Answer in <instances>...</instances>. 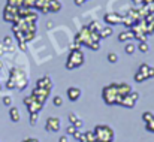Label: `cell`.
<instances>
[{"mask_svg": "<svg viewBox=\"0 0 154 142\" xmlns=\"http://www.w3.org/2000/svg\"><path fill=\"white\" fill-rule=\"evenodd\" d=\"M136 49H139L141 52H148V51H150V47H148L147 42H139V44L136 45Z\"/></svg>", "mask_w": 154, "mask_h": 142, "instance_id": "cell-19", "label": "cell"}, {"mask_svg": "<svg viewBox=\"0 0 154 142\" xmlns=\"http://www.w3.org/2000/svg\"><path fill=\"white\" fill-rule=\"evenodd\" d=\"M23 142H39L36 138H29V139H26V141H23Z\"/></svg>", "mask_w": 154, "mask_h": 142, "instance_id": "cell-36", "label": "cell"}, {"mask_svg": "<svg viewBox=\"0 0 154 142\" xmlns=\"http://www.w3.org/2000/svg\"><path fill=\"white\" fill-rule=\"evenodd\" d=\"M102 96H103V100L108 103V105H120V100H121V97L118 94V91H117V85L115 84H111V85H108V87H105L102 91Z\"/></svg>", "mask_w": 154, "mask_h": 142, "instance_id": "cell-3", "label": "cell"}, {"mask_svg": "<svg viewBox=\"0 0 154 142\" xmlns=\"http://www.w3.org/2000/svg\"><path fill=\"white\" fill-rule=\"evenodd\" d=\"M135 81H136V82H144V81H147V76H145L142 72L138 70V72L135 73Z\"/></svg>", "mask_w": 154, "mask_h": 142, "instance_id": "cell-20", "label": "cell"}, {"mask_svg": "<svg viewBox=\"0 0 154 142\" xmlns=\"http://www.w3.org/2000/svg\"><path fill=\"white\" fill-rule=\"evenodd\" d=\"M18 47L21 51H27V42L26 41H18Z\"/></svg>", "mask_w": 154, "mask_h": 142, "instance_id": "cell-32", "label": "cell"}, {"mask_svg": "<svg viewBox=\"0 0 154 142\" xmlns=\"http://www.w3.org/2000/svg\"><path fill=\"white\" fill-rule=\"evenodd\" d=\"M61 11V3L58 0H51L50 2V12H60Z\"/></svg>", "mask_w": 154, "mask_h": 142, "instance_id": "cell-16", "label": "cell"}, {"mask_svg": "<svg viewBox=\"0 0 154 142\" xmlns=\"http://www.w3.org/2000/svg\"><path fill=\"white\" fill-rule=\"evenodd\" d=\"M82 64H84V52H82V49H79L75 45L72 48V51L69 54V58L66 61V69L72 70V69H76V67H79Z\"/></svg>", "mask_w": 154, "mask_h": 142, "instance_id": "cell-1", "label": "cell"}, {"mask_svg": "<svg viewBox=\"0 0 154 142\" xmlns=\"http://www.w3.org/2000/svg\"><path fill=\"white\" fill-rule=\"evenodd\" d=\"M60 126H61V123H60V118H57V117H48L45 121V129L48 132H58Z\"/></svg>", "mask_w": 154, "mask_h": 142, "instance_id": "cell-8", "label": "cell"}, {"mask_svg": "<svg viewBox=\"0 0 154 142\" xmlns=\"http://www.w3.org/2000/svg\"><path fill=\"white\" fill-rule=\"evenodd\" d=\"M48 94H50V90H45V88H41V87H36L32 93V96L41 103H44L48 99Z\"/></svg>", "mask_w": 154, "mask_h": 142, "instance_id": "cell-9", "label": "cell"}, {"mask_svg": "<svg viewBox=\"0 0 154 142\" xmlns=\"http://www.w3.org/2000/svg\"><path fill=\"white\" fill-rule=\"evenodd\" d=\"M76 130H78V129H76V127H75L73 124H69V126H67V129H66V132H67V136H69V135L72 136V135H73V133H75Z\"/></svg>", "mask_w": 154, "mask_h": 142, "instance_id": "cell-27", "label": "cell"}, {"mask_svg": "<svg viewBox=\"0 0 154 142\" xmlns=\"http://www.w3.org/2000/svg\"><path fill=\"white\" fill-rule=\"evenodd\" d=\"M23 3H24V0H8V5L15 6V8H21Z\"/></svg>", "mask_w": 154, "mask_h": 142, "instance_id": "cell-25", "label": "cell"}, {"mask_svg": "<svg viewBox=\"0 0 154 142\" xmlns=\"http://www.w3.org/2000/svg\"><path fill=\"white\" fill-rule=\"evenodd\" d=\"M73 126H75V127H76V129L79 130V129H82V126H84V121H82L81 118H78V120H76V121L73 123Z\"/></svg>", "mask_w": 154, "mask_h": 142, "instance_id": "cell-31", "label": "cell"}, {"mask_svg": "<svg viewBox=\"0 0 154 142\" xmlns=\"http://www.w3.org/2000/svg\"><path fill=\"white\" fill-rule=\"evenodd\" d=\"M84 2H87V0H75V3H76L78 6H79V5H82Z\"/></svg>", "mask_w": 154, "mask_h": 142, "instance_id": "cell-37", "label": "cell"}, {"mask_svg": "<svg viewBox=\"0 0 154 142\" xmlns=\"http://www.w3.org/2000/svg\"><path fill=\"white\" fill-rule=\"evenodd\" d=\"M58 142H69V136H67V135H63V136H60Z\"/></svg>", "mask_w": 154, "mask_h": 142, "instance_id": "cell-35", "label": "cell"}, {"mask_svg": "<svg viewBox=\"0 0 154 142\" xmlns=\"http://www.w3.org/2000/svg\"><path fill=\"white\" fill-rule=\"evenodd\" d=\"M145 129H147L148 132H151V133H154V118L151 120V121L145 123Z\"/></svg>", "mask_w": 154, "mask_h": 142, "instance_id": "cell-28", "label": "cell"}, {"mask_svg": "<svg viewBox=\"0 0 154 142\" xmlns=\"http://www.w3.org/2000/svg\"><path fill=\"white\" fill-rule=\"evenodd\" d=\"M153 118H154V114L153 112H150V111H147V112H144V114H142V120H144L145 123L151 121Z\"/></svg>", "mask_w": 154, "mask_h": 142, "instance_id": "cell-23", "label": "cell"}, {"mask_svg": "<svg viewBox=\"0 0 154 142\" xmlns=\"http://www.w3.org/2000/svg\"><path fill=\"white\" fill-rule=\"evenodd\" d=\"M133 39V33H132V30L129 29V30H126V32H121L120 35H118V41L120 42H130Z\"/></svg>", "mask_w": 154, "mask_h": 142, "instance_id": "cell-13", "label": "cell"}, {"mask_svg": "<svg viewBox=\"0 0 154 142\" xmlns=\"http://www.w3.org/2000/svg\"><path fill=\"white\" fill-rule=\"evenodd\" d=\"M47 27H48V29H52V27H54V24H52V21H50V23L47 24Z\"/></svg>", "mask_w": 154, "mask_h": 142, "instance_id": "cell-38", "label": "cell"}, {"mask_svg": "<svg viewBox=\"0 0 154 142\" xmlns=\"http://www.w3.org/2000/svg\"><path fill=\"white\" fill-rule=\"evenodd\" d=\"M38 117H39V112H33V114H30V126H36V123H38Z\"/></svg>", "mask_w": 154, "mask_h": 142, "instance_id": "cell-24", "label": "cell"}, {"mask_svg": "<svg viewBox=\"0 0 154 142\" xmlns=\"http://www.w3.org/2000/svg\"><path fill=\"white\" fill-rule=\"evenodd\" d=\"M52 103H54V106H57V108L63 106V97H61V96H54Z\"/></svg>", "mask_w": 154, "mask_h": 142, "instance_id": "cell-22", "label": "cell"}, {"mask_svg": "<svg viewBox=\"0 0 154 142\" xmlns=\"http://www.w3.org/2000/svg\"><path fill=\"white\" fill-rule=\"evenodd\" d=\"M12 42H14V41H12V38H11V36H6V38L3 39V45H5V47H8V48L12 45Z\"/></svg>", "mask_w": 154, "mask_h": 142, "instance_id": "cell-30", "label": "cell"}, {"mask_svg": "<svg viewBox=\"0 0 154 142\" xmlns=\"http://www.w3.org/2000/svg\"><path fill=\"white\" fill-rule=\"evenodd\" d=\"M103 21H105L108 26L121 24V21H123V15H120V14H117V12H108V14H105Z\"/></svg>", "mask_w": 154, "mask_h": 142, "instance_id": "cell-7", "label": "cell"}, {"mask_svg": "<svg viewBox=\"0 0 154 142\" xmlns=\"http://www.w3.org/2000/svg\"><path fill=\"white\" fill-rule=\"evenodd\" d=\"M36 87H41V88H45V90H52V81L50 76H44V78H41L39 81H38V84H36Z\"/></svg>", "mask_w": 154, "mask_h": 142, "instance_id": "cell-12", "label": "cell"}, {"mask_svg": "<svg viewBox=\"0 0 154 142\" xmlns=\"http://www.w3.org/2000/svg\"><path fill=\"white\" fill-rule=\"evenodd\" d=\"M3 105L5 106H11L12 105V97L11 96H5L3 97Z\"/></svg>", "mask_w": 154, "mask_h": 142, "instance_id": "cell-29", "label": "cell"}, {"mask_svg": "<svg viewBox=\"0 0 154 142\" xmlns=\"http://www.w3.org/2000/svg\"><path fill=\"white\" fill-rule=\"evenodd\" d=\"M115 85H117V91H118L120 97H124V96H127V94H130V93H132L130 85H129V84H126V82H120V84H115Z\"/></svg>", "mask_w": 154, "mask_h": 142, "instance_id": "cell-11", "label": "cell"}, {"mask_svg": "<svg viewBox=\"0 0 154 142\" xmlns=\"http://www.w3.org/2000/svg\"><path fill=\"white\" fill-rule=\"evenodd\" d=\"M147 78L150 79V78H154V67H150V70H148V73H147Z\"/></svg>", "mask_w": 154, "mask_h": 142, "instance_id": "cell-34", "label": "cell"}, {"mask_svg": "<svg viewBox=\"0 0 154 142\" xmlns=\"http://www.w3.org/2000/svg\"><path fill=\"white\" fill-rule=\"evenodd\" d=\"M138 99H139V94H138L136 91H132L130 94L121 97L120 105H121V106H124V108H135V105H136Z\"/></svg>", "mask_w": 154, "mask_h": 142, "instance_id": "cell-6", "label": "cell"}, {"mask_svg": "<svg viewBox=\"0 0 154 142\" xmlns=\"http://www.w3.org/2000/svg\"><path fill=\"white\" fill-rule=\"evenodd\" d=\"M18 9L20 8H15V6H11V5H8L6 8H5V14H3V18L6 20V21H9V23H17L18 21Z\"/></svg>", "mask_w": 154, "mask_h": 142, "instance_id": "cell-5", "label": "cell"}, {"mask_svg": "<svg viewBox=\"0 0 154 142\" xmlns=\"http://www.w3.org/2000/svg\"><path fill=\"white\" fill-rule=\"evenodd\" d=\"M9 118H11L14 123L20 121V118H21L20 109H18V108H15V106H11V108H9Z\"/></svg>", "mask_w": 154, "mask_h": 142, "instance_id": "cell-14", "label": "cell"}, {"mask_svg": "<svg viewBox=\"0 0 154 142\" xmlns=\"http://www.w3.org/2000/svg\"><path fill=\"white\" fill-rule=\"evenodd\" d=\"M24 105L27 106L29 112H30V114H33V112H39V111L42 109V105H44V103L38 102L33 96L30 94L29 97H26V99H24Z\"/></svg>", "mask_w": 154, "mask_h": 142, "instance_id": "cell-4", "label": "cell"}, {"mask_svg": "<svg viewBox=\"0 0 154 142\" xmlns=\"http://www.w3.org/2000/svg\"><path fill=\"white\" fill-rule=\"evenodd\" d=\"M67 118H69V123H70V124H73V123H75V121H76L79 117H78L75 112H69V114H67Z\"/></svg>", "mask_w": 154, "mask_h": 142, "instance_id": "cell-26", "label": "cell"}, {"mask_svg": "<svg viewBox=\"0 0 154 142\" xmlns=\"http://www.w3.org/2000/svg\"><path fill=\"white\" fill-rule=\"evenodd\" d=\"M94 135H96V142H112L115 138V133L112 130V127L105 126V124H99L94 127Z\"/></svg>", "mask_w": 154, "mask_h": 142, "instance_id": "cell-2", "label": "cell"}, {"mask_svg": "<svg viewBox=\"0 0 154 142\" xmlns=\"http://www.w3.org/2000/svg\"><path fill=\"white\" fill-rule=\"evenodd\" d=\"M81 135H82V132H81V130H76V132H75V133H73L72 136H73V138H75L76 141H79V138H81Z\"/></svg>", "mask_w": 154, "mask_h": 142, "instance_id": "cell-33", "label": "cell"}, {"mask_svg": "<svg viewBox=\"0 0 154 142\" xmlns=\"http://www.w3.org/2000/svg\"><path fill=\"white\" fill-rule=\"evenodd\" d=\"M66 94H67V97H69V100L76 102V100L81 97L82 91H81V88H78V87H69L67 91H66Z\"/></svg>", "mask_w": 154, "mask_h": 142, "instance_id": "cell-10", "label": "cell"}, {"mask_svg": "<svg viewBox=\"0 0 154 142\" xmlns=\"http://www.w3.org/2000/svg\"><path fill=\"white\" fill-rule=\"evenodd\" d=\"M112 33H114V30H112V27H111V26H106V27H103V29L99 30L100 38H109Z\"/></svg>", "mask_w": 154, "mask_h": 142, "instance_id": "cell-15", "label": "cell"}, {"mask_svg": "<svg viewBox=\"0 0 154 142\" xmlns=\"http://www.w3.org/2000/svg\"><path fill=\"white\" fill-rule=\"evenodd\" d=\"M135 51H136V45H135L133 42H127V44H126V47H124V52H126V54L132 55V54H135Z\"/></svg>", "mask_w": 154, "mask_h": 142, "instance_id": "cell-17", "label": "cell"}, {"mask_svg": "<svg viewBox=\"0 0 154 142\" xmlns=\"http://www.w3.org/2000/svg\"><path fill=\"white\" fill-rule=\"evenodd\" d=\"M118 58H120V57H118L117 52H109V54H108V61H109V63H117Z\"/></svg>", "mask_w": 154, "mask_h": 142, "instance_id": "cell-21", "label": "cell"}, {"mask_svg": "<svg viewBox=\"0 0 154 142\" xmlns=\"http://www.w3.org/2000/svg\"><path fill=\"white\" fill-rule=\"evenodd\" d=\"M84 136H85L87 142H96V135H94V132H93V130L85 132V133H84Z\"/></svg>", "mask_w": 154, "mask_h": 142, "instance_id": "cell-18", "label": "cell"}]
</instances>
